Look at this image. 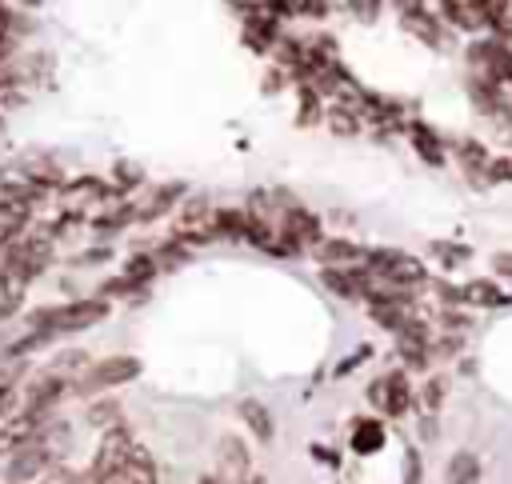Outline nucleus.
Returning a JSON list of instances; mask_svg holds the SVG:
<instances>
[{
    "label": "nucleus",
    "mask_w": 512,
    "mask_h": 484,
    "mask_svg": "<svg viewBox=\"0 0 512 484\" xmlns=\"http://www.w3.org/2000/svg\"><path fill=\"white\" fill-rule=\"evenodd\" d=\"M48 252H52L48 236H24V240H16L4 252V260H0V296L4 300H20L24 288H28V280L44 268Z\"/></svg>",
    "instance_id": "f257e3e1"
},
{
    "label": "nucleus",
    "mask_w": 512,
    "mask_h": 484,
    "mask_svg": "<svg viewBox=\"0 0 512 484\" xmlns=\"http://www.w3.org/2000/svg\"><path fill=\"white\" fill-rule=\"evenodd\" d=\"M140 376V360L136 356H108V360H100V364H92L88 368V376H84V392H104V388H116V384H128V380H136Z\"/></svg>",
    "instance_id": "39448f33"
},
{
    "label": "nucleus",
    "mask_w": 512,
    "mask_h": 484,
    "mask_svg": "<svg viewBox=\"0 0 512 484\" xmlns=\"http://www.w3.org/2000/svg\"><path fill=\"white\" fill-rule=\"evenodd\" d=\"M460 300H468V304H480V308H496V304H508L512 296L496 284V280H468L464 288H460Z\"/></svg>",
    "instance_id": "9b49d317"
},
{
    "label": "nucleus",
    "mask_w": 512,
    "mask_h": 484,
    "mask_svg": "<svg viewBox=\"0 0 512 484\" xmlns=\"http://www.w3.org/2000/svg\"><path fill=\"white\" fill-rule=\"evenodd\" d=\"M488 176L492 180H512V160H488Z\"/></svg>",
    "instance_id": "b1692460"
},
{
    "label": "nucleus",
    "mask_w": 512,
    "mask_h": 484,
    "mask_svg": "<svg viewBox=\"0 0 512 484\" xmlns=\"http://www.w3.org/2000/svg\"><path fill=\"white\" fill-rule=\"evenodd\" d=\"M136 180H140V172H136L132 164H116V184H120V188H132Z\"/></svg>",
    "instance_id": "5701e85b"
},
{
    "label": "nucleus",
    "mask_w": 512,
    "mask_h": 484,
    "mask_svg": "<svg viewBox=\"0 0 512 484\" xmlns=\"http://www.w3.org/2000/svg\"><path fill=\"white\" fill-rule=\"evenodd\" d=\"M412 136H416V148H420V156L424 160H440V144H436V132H428L424 124H412Z\"/></svg>",
    "instance_id": "f3484780"
},
{
    "label": "nucleus",
    "mask_w": 512,
    "mask_h": 484,
    "mask_svg": "<svg viewBox=\"0 0 512 484\" xmlns=\"http://www.w3.org/2000/svg\"><path fill=\"white\" fill-rule=\"evenodd\" d=\"M176 196H180V188H176V184H164V188L156 192V200H152V204H148V208H144L140 216H144V220H152V216H160V212H164V208H168V204H172Z\"/></svg>",
    "instance_id": "6ab92c4d"
},
{
    "label": "nucleus",
    "mask_w": 512,
    "mask_h": 484,
    "mask_svg": "<svg viewBox=\"0 0 512 484\" xmlns=\"http://www.w3.org/2000/svg\"><path fill=\"white\" fill-rule=\"evenodd\" d=\"M244 484H272V480H268V476H248Z\"/></svg>",
    "instance_id": "a878e982"
},
{
    "label": "nucleus",
    "mask_w": 512,
    "mask_h": 484,
    "mask_svg": "<svg viewBox=\"0 0 512 484\" xmlns=\"http://www.w3.org/2000/svg\"><path fill=\"white\" fill-rule=\"evenodd\" d=\"M316 256H320L324 264H336V272H348V264L368 260V252L356 248V244H348V240H324V244L316 248Z\"/></svg>",
    "instance_id": "9d476101"
},
{
    "label": "nucleus",
    "mask_w": 512,
    "mask_h": 484,
    "mask_svg": "<svg viewBox=\"0 0 512 484\" xmlns=\"http://www.w3.org/2000/svg\"><path fill=\"white\" fill-rule=\"evenodd\" d=\"M196 484H220V480H216V476H200Z\"/></svg>",
    "instance_id": "bb28decb"
},
{
    "label": "nucleus",
    "mask_w": 512,
    "mask_h": 484,
    "mask_svg": "<svg viewBox=\"0 0 512 484\" xmlns=\"http://www.w3.org/2000/svg\"><path fill=\"white\" fill-rule=\"evenodd\" d=\"M352 448H356L360 456L380 452V448H384V428H380L376 420H368V424L360 420V424H356V432H352Z\"/></svg>",
    "instance_id": "4468645a"
},
{
    "label": "nucleus",
    "mask_w": 512,
    "mask_h": 484,
    "mask_svg": "<svg viewBox=\"0 0 512 484\" xmlns=\"http://www.w3.org/2000/svg\"><path fill=\"white\" fill-rule=\"evenodd\" d=\"M368 264H372V272H380L392 284H424L428 280V268L416 256L396 252V248H372L368 252Z\"/></svg>",
    "instance_id": "20e7f679"
},
{
    "label": "nucleus",
    "mask_w": 512,
    "mask_h": 484,
    "mask_svg": "<svg viewBox=\"0 0 512 484\" xmlns=\"http://www.w3.org/2000/svg\"><path fill=\"white\" fill-rule=\"evenodd\" d=\"M496 264H500V272H508V276H512V256H500Z\"/></svg>",
    "instance_id": "393cba45"
},
{
    "label": "nucleus",
    "mask_w": 512,
    "mask_h": 484,
    "mask_svg": "<svg viewBox=\"0 0 512 484\" xmlns=\"http://www.w3.org/2000/svg\"><path fill=\"white\" fill-rule=\"evenodd\" d=\"M312 120H316V92L304 88V96H300V124H312Z\"/></svg>",
    "instance_id": "4be33fe9"
},
{
    "label": "nucleus",
    "mask_w": 512,
    "mask_h": 484,
    "mask_svg": "<svg viewBox=\"0 0 512 484\" xmlns=\"http://www.w3.org/2000/svg\"><path fill=\"white\" fill-rule=\"evenodd\" d=\"M444 484H480V460L472 452H456L444 468Z\"/></svg>",
    "instance_id": "f8f14e48"
},
{
    "label": "nucleus",
    "mask_w": 512,
    "mask_h": 484,
    "mask_svg": "<svg viewBox=\"0 0 512 484\" xmlns=\"http://www.w3.org/2000/svg\"><path fill=\"white\" fill-rule=\"evenodd\" d=\"M236 412H240L244 428H248L256 440H272V436H276V416H272V408H268L264 400H256V396H244V400L236 404Z\"/></svg>",
    "instance_id": "0eeeda50"
},
{
    "label": "nucleus",
    "mask_w": 512,
    "mask_h": 484,
    "mask_svg": "<svg viewBox=\"0 0 512 484\" xmlns=\"http://www.w3.org/2000/svg\"><path fill=\"white\" fill-rule=\"evenodd\" d=\"M440 400H444V380H440V376H432V380L420 388V408H424V412H436V408H440Z\"/></svg>",
    "instance_id": "a211bd4d"
},
{
    "label": "nucleus",
    "mask_w": 512,
    "mask_h": 484,
    "mask_svg": "<svg viewBox=\"0 0 512 484\" xmlns=\"http://www.w3.org/2000/svg\"><path fill=\"white\" fill-rule=\"evenodd\" d=\"M220 456H224V468L232 472V484H240V472H244V464H248V456H244V444H240L236 436H228V440L220 444Z\"/></svg>",
    "instance_id": "2eb2a0df"
},
{
    "label": "nucleus",
    "mask_w": 512,
    "mask_h": 484,
    "mask_svg": "<svg viewBox=\"0 0 512 484\" xmlns=\"http://www.w3.org/2000/svg\"><path fill=\"white\" fill-rule=\"evenodd\" d=\"M372 404H376L380 412H388V416H400V412L408 408V380H404L400 372L380 376V380L372 384Z\"/></svg>",
    "instance_id": "423d86ee"
},
{
    "label": "nucleus",
    "mask_w": 512,
    "mask_h": 484,
    "mask_svg": "<svg viewBox=\"0 0 512 484\" xmlns=\"http://www.w3.org/2000/svg\"><path fill=\"white\" fill-rule=\"evenodd\" d=\"M284 236H288L292 244H316V240H320L316 216L304 212V208H288V216H284Z\"/></svg>",
    "instance_id": "1a4fd4ad"
},
{
    "label": "nucleus",
    "mask_w": 512,
    "mask_h": 484,
    "mask_svg": "<svg viewBox=\"0 0 512 484\" xmlns=\"http://www.w3.org/2000/svg\"><path fill=\"white\" fill-rule=\"evenodd\" d=\"M132 452H136V444H132V436L124 432V428H112L104 440H100V448H96V456H92V484H108L128 460H132Z\"/></svg>",
    "instance_id": "7ed1b4c3"
},
{
    "label": "nucleus",
    "mask_w": 512,
    "mask_h": 484,
    "mask_svg": "<svg viewBox=\"0 0 512 484\" xmlns=\"http://www.w3.org/2000/svg\"><path fill=\"white\" fill-rule=\"evenodd\" d=\"M104 304L100 300H72V304H56V308H48V312H40L36 316V324L52 336V332H84V328H92L96 320H104Z\"/></svg>",
    "instance_id": "f03ea898"
},
{
    "label": "nucleus",
    "mask_w": 512,
    "mask_h": 484,
    "mask_svg": "<svg viewBox=\"0 0 512 484\" xmlns=\"http://www.w3.org/2000/svg\"><path fill=\"white\" fill-rule=\"evenodd\" d=\"M460 156H464L468 164H476V168H488V156H484V148H480L476 140H464V144H460Z\"/></svg>",
    "instance_id": "aec40b11"
},
{
    "label": "nucleus",
    "mask_w": 512,
    "mask_h": 484,
    "mask_svg": "<svg viewBox=\"0 0 512 484\" xmlns=\"http://www.w3.org/2000/svg\"><path fill=\"white\" fill-rule=\"evenodd\" d=\"M12 408H16V384H0V420H8L12 416Z\"/></svg>",
    "instance_id": "412c9836"
},
{
    "label": "nucleus",
    "mask_w": 512,
    "mask_h": 484,
    "mask_svg": "<svg viewBox=\"0 0 512 484\" xmlns=\"http://www.w3.org/2000/svg\"><path fill=\"white\" fill-rule=\"evenodd\" d=\"M400 20H404V28L408 32H416L424 44H436V20H432V12H424V8H416V4H408V8H400Z\"/></svg>",
    "instance_id": "ddd939ff"
},
{
    "label": "nucleus",
    "mask_w": 512,
    "mask_h": 484,
    "mask_svg": "<svg viewBox=\"0 0 512 484\" xmlns=\"http://www.w3.org/2000/svg\"><path fill=\"white\" fill-rule=\"evenodd\" d=\"M48 464V452L40 448V444H28V448H16V456H12V464H8V480L12 484H20V480H28V476H36L40 468Z\"/></svg>",
    "instance_id": "6e6552de"
},
{
    "label": "nucleus",
    "mask_w": 512,
    "mask_h": 484,
    "mask_svg": "<svg viewBox=\"0 0 512 484\" xmlns=\"http://www.w3.org/2000/svg\"><path fill=\"white\" fill-rule=\"evenodd\" d=\"M84 196H104V184H100V180H76V184H68V188L60 192V200H64L68 208H76V200H84Z\"/></svg>",
    "instance_id": "dca6fc26"
}]
</instances>
